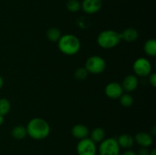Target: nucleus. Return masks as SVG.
Instances as JSON below:
<instances>
[{
	"label": "nucleus",
	"instance_id": "obj_3",
	"mask_svg": "<svg viewBox=\"0 0 156 155\" xmlns=\"http://www.w3.org/2000/svg\"><path fill=\"white\" fill-rule=\"evenodd\" d=\"M121 41L120 33L114 30H105L101 32L97 37V43L100 47L110 50L117 46Z\"/></svg>",
	"mask_w": 156,
	"mask_h": 155
},
{
	"label": "nucleus",
	"instance_id": "obj_23",
	"mask_svg": "<svg viewBox=\"0 0 156 155\" xmlns=\"http://www.w3.org/2000/svg\"><path fill=\"white\" fill-rule=\"evenodd\" d=\"M149 82L150 85H152L153 88L156 87V74L155 73H151L149 76Z\"/></svg>",
	"mask_w": 156,
	"mask_h": 155
},
{
	"label": "nucleus",
	"instance_id": "obj_9",
	"mask_svg": "<svg viewBox=\"0 0 156 155\" xmlns=\"http://www.w3.org/2000/svg\"><path fill=\"white\" fill-rule=\"evenodd\" d=\"M102 7L101 0H83L81 4V9L88 15H93L100 11Z\"/></svg>",
	"mask_w": 156,
	"mask_h": 155
},
{
	"label": "nucleus",
	"instance_id": "obj_11",
	"mask_svg": "<svg viewBox=\"0 0 156 155\" xmlns=\"http://www.w3.org/2000/svg\"><path fill=\"white\" fill-rule=\"evenodd\" d=\"M134 141L141 147H149L153 143V138H152V135L151 134L140 132L136 134L135 137H134Z\"/></svg>",
	"mask_w": 156,
	"mask_h": 155
},
{
	"label": "nucleus",
	"instance_id": "obj_21",
	"mask_svg": "<svg viewBox=\"0 0 156 155\" xmlns=\"http://www.w3.org/2000/svg\"><path fill=\"white\" fill-rule=\"evenodd\" d=\"M66 8L70 12H77L81 9V3L78 0H69L66 2Z\"/></svg>",
	"mask_w": 156,
	"mask_h": 155
},
{
	"label": "nucleus",
	"instance_id": "obj_28",
	"mask_svg": "<svg viewBox=\"0 0 156 155\" xmlns=\"http://www.w3.org/2000/svg\"><path fill=\"white\" fill-rule=\"evenodd\" d=\"M149 155H156V150L155 149H152L150 152H149Z\"/></svg>",
	"mask_w": 156,
	"mask_h": 155
},
{
	"label": "nucleus",
	"instance_id": "obj_10",
	"mask_svg": "<svg viewBox=\"0 0 156 155\" xmlns=\"http://www.w3.org/2000/svg\"><path fill=\"white\" fill-rule=\"evenodd\" d=\"M138 85L139 81L136 76L133 74H129L123 78L121 86L123 91H125L127 93H130L135 91L138 88Z\"/></svg>",
	"mask_w": 156,
	"mask_h": 155
},
{
	"label": "nucleus",
	"instance_id": "obj_12",
	"mask_svg": "<svg viewBox=\"0 0 156 155\" xmlns=\"http://www.w3.org/2000/svg\"><path fill=\"white\" fill-rule=\"evenodd\" d=\"M72 135L74 138L79 140L88 138L89 135V130L88 127L83 124H76L72 129Z\"/></svg>",
	"mask_w": 156,
	"mask_h": 155
},
{
	"label": "nucleus",
	"instance_id": "obj_2",
	"mask_svg": "<svg viewBox=\"0 0 156 155\" xmlns=\"http://www.w3.org/2000/svg\"><path fill=\"white\" fill-rule=\"evenodd\" d=\"M57 43L59 51L66 56L77 54L81 48V42L79 38L70 33L61 36Z\"/></svg>",
	"mask_w": 156,
	"mask_h": 155
},
{
	"label": "nucleus",
	"instance_id": "obj_25",
	"mask_svg": "<svg viewBox=\"0 0 156 155\" xmlns=\"http://www.w3.org/2000/svg\"><path fill=\"white\" fill-rule=\"evenodd\" d=\"M121 155H137V154L134 150H130V149H128V150H125Z\"/></svg>",
	"mask_w": 156,
	"mask_h": 155
},
{
	"label": "nucleus",
	"instance_id": "obj_5",
	"mask_svg": "<svg viewBox=\"0 0 156 155\" xmlns=\"http://www.w3.org/2000/svg\"><path fill=\"white\" fill-rule=\"evenodd\" d=\"M106 62L99 56H92L88 58L85 62V69L89 74H98L106 69Z\"/></svg>",
	"mask_w": 156,
	"mask_h": 155
},
{
	"label": "nucleus",
	"instance_id": "obj_4",
	"mask_svg": "<svg viewBox=\"0 0 156 155\" xmlns=\"http://www.w3.org/2000/svg\"><path fill=\"white\" fill-rule=\"evenodd\" d=\"M120 147L116 138H105L99 144V155H120Z\"/></svg>",
	"mask_w": 156,
	"mask_h": 155
},
{
	"label": "nucleus",
	"instance_id": "obj_17",
	"mask_svg": "<svg viewBox=\"0 0 156 155\" xmlns=\"http://www.w3.org/2000/svg\"><path fill=\"white\" fill-rule=\"evenodd\" d=\"M12 138L16 140H22L27 135L26 127L23 126H17L12 129L11 132Z\"/></svg>",
	"mask_w": 156,
	"mask_h": 155
},
{
	"label": "nucleus",
	"instance_id": "obj_15",
	"mask_svg": "<svg viewBox=\"0 0 156 155\" xmlns=\"http://www.w3.org/2000/svg\"><path fill=\"white\" fill-rule=\"evenodd\" d=\"M143 50L147 56L155 57L156 56V40L155 39H149L146 41L143 46Z\"/></svg>",
	"mask_w": 156,
	"mask_h": 155
},
{
	"label": "nucleus",
	"instance_id": "obj_27",
	"mask_svg": "<svg viewBox=\"0 0 156 155\" xmlns=\"http://www.w3.org/2000/svg\"><path fill=\"white\" fill-rule=\"evenodd\" d=\"M4 123V116L2 115H0V126Z\"/></svg>",
	"mask_w": 156,
	"mask_h": 155
},
{
	"label": "nucleus",
	"instance_id": "obj_13",
	"mask_svg": "<svg viewBox=\"0 0 156 155\" xmlns=\"http://www.w3.org/2000/svg\"><path fill=\"white\" fill-rule=\"evenodd\" d=\"M120 34L121 40H124L127 43L135 42L139 37V32L135 28L132 27L126 28L121 33H120Z\"/></svg>",
	"mask_w": 156,
	"mask_h": 155
},
{
	"label": "nucleus",
	"instance_id": "obj_1",
	"mask_svg": "<svg viewBox=\"0 0 156 155\" xmlns=\"http://www.w3.org/2000/svg\"><path fill=\"white\" fill-rule=\"evenodd\" d=\"M26 130L28 136L34 140H44L50 133V126L45 119L39 117L33 118L27 122Z\"/></svg>",
	"mask_w": 156,
	"mask_h": 155
},
{
	"label": "nucleus",
	"instance_id": "obj_8",
	"mask_svg": "<svg viewBox=\"0 0 156 155\" xmlns=\"http://www.w3.org/2000/svg\"><path fill=\"white\" fill-rule=\"evenodd\" d=\"M105 95L111 99H119L123 94L121 84L117 82H111L108 84L105 88Z\"/></svg>",
	"mask_w": 156,
	"mask_h": 155
},
{
	"label": "nucleus",
	"instance_id": "obj_19",
	"mask_svg": "<svg viewBox=\"0 0 156 155\" xmlns=\"http://www.w3.org/2000/svg\"><path fill=\"white\" fill-rule=\"evenodd\" d=\"M10 109V101L5 98H0V115L5 116V115L9 113Z\"/></svg>",
	"mask_w": 156,
	"mask_h": 155
},
{
	"label": "nucleus",
	"instance_id": "obj_18",
	"mask_svg": "<svg viewBox=\"0 0 156 155\" xmlns=\"http://www.w3.org/2000/svg\"><path fill=\"white\" fill-rule=\"evenodd\" d=\"M61 32L57 27H50L47 30V37L50 41L53 43L58 42L59 39H60Z\"/></svg>",
	"mask_w": 156,
	"mask_h": 155
},
{
	"label": "nucleus",
	"instance_id": "obj_20",
	"mask_svg": "<svg viewBox=\"0 0 156 155\" xmlns=\"http://www.w3.org/2000/svg\"><path fill=\"white\" fill-rule=\"evenodd\" d=\"M119 99H120V104L124 107H129L133 104V97L129 93L123 94Z\"/></svg>",
	"mask_w": 156,
	"mask_h": 155
},
{
	"label": "nucleus",
	"instance_id": "obj_6",
	"mask_svg": "<svg viewBox=\"0 0 156 155\" xmlns=\"http://www.w3.org/2000/svg\"><path fill=\"white\" fill-rule=\"evenodd\" d=\"M133 69L136 76L142 78L148 77L152 73V64L149 59L140 57L135 60L133 65Z\"/></svg>",
	"mask_w": 156,
	"mask_h": 155
},
{
	"label": "nucleus",
	"instance_id": "obj_24",
	"mask_svg": "<svg viewBox=\"0 0 156 155\" xmlns=\"http://www.w3.org/2000/svg\"><path fill=\"white\" fill-rule=\"evenodd\" d=\"M149 150L148 147H140V150H138L137 155H149Z\"/></svg>",
	"mask_w": 156,
	"mask_h": 155
},
{
	"label": "nucleus",
	"instance_id": "obj_26",
	"mask_svg": "<svg viewBox=\"0 0 156 155\" xmlns=\"http://www.w3.org/2000/svg\"><path fill=\"white\" fill-rule=\"evenodd\" d=\"M3 85H4V80H3V78L0 75V90L2 88Z\"/></svg>",
	"mask_w": 156,
	"mask_h": 155
},
{
	"label": "nucleus",
	"instance_id": "obj_22",
	"mask_svg": "<svg viewBox=\"0 0 156 155\" xmlns=\"http://www.w3.org/2000/svg\"><path fill=\"white\" fill-rule=\"evenodd\" d=\"M88 72L87 71V70L85 69V68H79L75 71L74 76L76 78V79L77 80H85L87 77H88Z\"/></svg>",
	"mask_w": 156,
	"mask_h": 155
},
{
	"label": "nucleus",
	"instance_id": "obj_7",
	"mask_svg": "<svg viewBox=\"0 0 156 155\" xmlns=\"http://www.w3.org/2000/svg\"><path fill=\"white\" fill-rule=\"evenodd\" d=\"M78 155H96L98 148L96 144L90 138L79 140L76 146Z\"/></svg>",
	"mask_w": 156,
	"mask_h": 155
},
{
	"label": "nucleus",
	"instance_id": "obj_14",
	"mask_svg": "<svg viewBox=\"0 0 156 155\" xmlns=\"http://www.w3.org/2000/svg\"><path fill=\"white\" fill-rule=\"evenodd\" d=\"M116 139H117V143H118L120 147L126 149V150L131 148L133 146L134 143H135L134 137L129 135V134H122Z\"/></svg>",
	"mask_w": 156,
	"mask_h": 155
},
{
	"label": "nucleus",
	"instance_id": "obj_16",
	"mask_svg": "<svg viewBox=\"0 0 156 155\" xmlns=\"http://www.w3.org/2000/svg\"><path fill=\"white\" fill-rule=\"evenodd\" d=\"M90 138L95 144L101 143L105 138V132L102 128L98 127L93 129L90 133Z\"/></svg>",
	"mask_w": 156,
	"mask_h": 155
}]
</instances>
